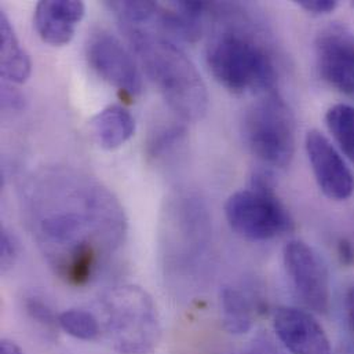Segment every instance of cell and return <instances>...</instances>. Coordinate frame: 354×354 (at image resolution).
I'll list each match as a JSON object with an SVG mask.
<instances>
[{
  "mask_svg": "<svg viewBox=\"0 0 354 354\" xmlns=\"http://www.w3.org/2000/svg\"><path fill=\"white\" fill-rule=\"evenodd\" d=\"M22 101H24V98H22V95L18 91H15L14 88L3 86V90H1V104H3L4 108L21 109L22 105H24Z\"/></svg>",
  "mask_w": 354,
  "mask_h": 354,
  "instance_id": "24",
  "label": "cell"
},
{
  "mask_svg": "<svg viewBox=\"0 0 354 354\" xmlns=\"http://www.w3.org/2000/svg\"><path fill=\"white\" fill-rule=\"evenodd\" d=\"M186 130L180 124H173L169 127H163L156 131L149 144H148V153L153 159H160L169 155L180 141L185 138Z\"/></svg>",
  "mask_w": 354,
  "mask_h": 354,
  "instance_id": "19",
  "label": "cell"
},
{
  "mask_svg": "<svg viewBox=\"0 0 354 354\" xmlns=\"http://www.w3.org/2000/svg\"><path fill=\"white\" fill-rule=\"evenodd\" d=\"M59 330L83 342L102 339V327L98 316L84 309H69L58 315Z\"/></svg>",
  "mask_w": 354,
  "mask_h": 354,
  "instance_id": "17",
  "label": "cell"
},
{
  "mask_svg": "<svg viewBox=\"0 0 354 354\" xmlns=\"http://www.w3.org/2000/svg\"><path fill=\"white\" fill-rule=\"evenodd\" d=\"M326 124L339 149L354 165V108L346 104L331 106L326 113Z\"/></svg>",
  "mask_w": 354,
  "mask_h": 354,
  "instance_id": "18",
  "label": "cell"
},
{
  "mask_svg": "<svg viewBox=\"0 0 354 354\" xmlns=\"http://www.w3.org/2000/svg\"><path fill=\"white\" fill-rule=\"evenodd\" d=\"M315 57L322 79L339 93L353 95V30L342 24L323 28L315 40Z\"/></svg>",
  "mask_w": 354,
  "mask_h": 354,
  "instance_id": "8",
  "label": "cell"
},
{
  "mask_svg": "<svg viewBox=\"0 0 354 354\" xmlns=\"http://www.w3.org/2000/svg\"><path fill=\"white\" fill-rule=\"evenodd\" d=\"M25 312L28 316L41 326L50 334H55L59 330L58 315L54 313L53 308L39 297H28L25 299Z\"/></svg>",
  "mask_w": 354,
  "mask_h": 354,
  "instance_id": "20",
  "label": "cell"
},
{
  "mask_svg": "<svg viewBox=\"0 0 354 354\" xmlns=\"http://www.w3.org/2000/svg\"><path fill=\"white\" fill-rule=\"evenodd\" d=\"M102 338L119 354H152L162 339V322L152 297L138 286H120L100 302Z\"/></svg>",
  "mask_w": 354,
  "mask_h": 354,
  "instance_id": "4",
  "label": "cell"
},
{
  "mask_svg": "<svg viewBox=\"0 0 354 354\" xmlns=\"http://www.w3.org/2000/svg\"><path fill=\"white\" fill-rule=\"evenodd\" d=\"M297 4L313 15H327L338 7V1L335 0H299Z\"/></svg>",
  "mask_w": 354,
  "mask_h": 354,
  "instance_id": "23",
  "label": "cell"
},
{
  "mask_svg": "<svg viewBox=\"0 0 354 354\" xmlns=\"http://www.w3.org/2000/svg\"><path fill=\"white\" fill-rule=\"evenodd\" d=\"M338 257L342 265L353 266L354 265V245L353 243L348 239H341L338 241Z\"/></svg>",
  "mask_w": 354,
  "mask_h": 354,
  "instance_id": "25",
  "label": "cell"
},
{
  "mask_svg": "<svg viewBox=\"0 0 354 354\" xmlns=\"http://www.w3.org/2000/svg\"><path fill=\"white\" fill-rule=\"evenodd\" d=\"M345 315H346L349 330L354 337V286L348 288L345 295Z\"/></svg>",
  "mask_w": 354,
  "mask_h": 354,
  "instance_id": "26",
  "label": "cell"
},
{
  "mask_svg": "<svg viewBox=\"0 0 354 354\" xmlns=\"http://www.w3.org/2000/svg\"><path fill=\"white\" fill-rule=\"evenodd\" d=\"M0 354H24L17 342L3 338L0 342Z\"/></svg>",
  "mask_w": 354,
  "mask_h": 354,
  "instance_id": "27",
  "label": "cell"
},
{
  "mask_svg": "<svg viewBox=\"0 0 354 354\" xmlns=\"http://www.w3.org/2000/svg\"><path fill=\"white\" fill-rule=\"evenodd\" d=\"M279 341L291 354H333L330 339L312 313L283 306L273 315Z\"/></svg>",
  "mask_w": 354,
  "mask_h": 354,
  "instance_id": "11",
  "label": "cell"
},
{
  "mask_svg": "<svg viewBox=\"0 0 354 354\" xmlns=\"http://www.w3.org/2000/svg\"><path fill=\"white\" fill-rule=\"evenodd\" d=\"M222 19L205 48V61L215 80L234 94H266L274 91L279 69L268 41L237 6L214 4Z\"/></svg>",
  "mask_w": 354,
  "mask_h": 354,
  "instance_id": "2",
  "label": "cell"
},
{
  "mask_svg": "<svg viewBox=\"0 0 354 354\" xmlns=\"http://www.w3.org/2000/svg\"><path fill=\"white\" fill-rule=\"evenodd\" d=\"M19 257V243L17 237L6 227L1 229L0 236V265L1 272H8Z\"/></svg>",
  "mask_w": 354,
  "mask_h": 354,
  "instance_id": "21",
  "label": "cell"
},
{
  "mask_svg": "<svg viewBox=\"0 0 354 354\" xmlns=\"http://www.w3.org/2000/svg\"><path fill=\"white\" fill-rule=\"evenodd\" d=\"M284 266L298 298L313 312L324 315L330 309L331 283L326 263L305 241L286 244Z\"/></svg>",
  "mask_w": 354,
  "mask_h": 354,
  "instance_id": "7",
  "label": "cell"
},
{
  "mask_svg": "<svg viewBox=\"0 0 354 354\" xmlns=\"http://www.w3.org/2000/svg\"><path fill=\"white\" fill-rule=\"evenodd\" d=\"M87 59L91 68L111 86L136 97L142 91V75L131 54L113 35L100 32L87 44Z\"/></svg>",
  "mask_w": 354,
  "mask_h": 354,
  "instance_id": "9",
  "label": "cell"
},
{
  "mask_svg": "<svg viewBox=\"0 0 354 354\" xmlns=\"http://www.w3.org/2000/svg\"><path fill=\"white\" fill-rule=\"evenodd\" d=\"M241 134L250 152L263 165L286 169L297 149L294 112L277 93L262 94L244 112Z\"/></svg>",
  "mask_w": 354,
  "mask_h": 354,
  "instance_id": "5",
  "label": "cell"
},
{
  "mask_svg": "<svg viewBox=\"0 0 354 354\" xmlns=\"http://www.w3.org/2000/svg\"><path fill=\"white\" fill-rule=\"evenodd\" d=\"M337 354H354V349H352V348H342Z\"/></svg>",
  "mask_w": 354,
  "mask_h": 354,
  "instance_id": "28",
  "label": "cell"
},
{
  "mask_svg": "<svg viewBox=\"0 0 354 354\" xmlns=\"http://www.w3.org/2000/svg\"><path fill=\"white\" fill-rule=\"evenodd\" d=\"M86 14V6L77 0H41L36 4L33 24L40 39L62 47L73 39Z\"/></svg>",
  "mask_w": 354,
  "mask_h": 354,
  "instance_id": "12",
  "label": "cell"
},
{
  "mask_svg": "<svg viewBox=\"0 0 354 354\" xmlns=\"http://www.w3.org/2000/svg\"><path fill=\"white\" fill-rule=\"evenodd\" d=\"M221 315L225 330L233 335H244L254 326V304L240 290L226 287L221 292Z\"/></svg>",
  "mask_w": 354,
  "mask_h": 354,
  "instance_id": "16",
  "label": "cell"
},
{
  "mask_svg": "<svg viewBox=\"0 0 354 354\" xmlns=\"http://www.w3.org/2000/svg\"><path fill=\"white\" fill-rule=\"evenodd\" d=\"M124 33L169 106L186 122L200 120L208 108V93L190 58L162 30L129 29Z\"/></svg>",
  "mask_w": 354,
  "mask_h": 354,
  "instance_id": "3",
  "label": "cell"
},
{
  "mask_svg": "<svg viewBox=\"0 0 354 354\" xmlns=\"http://www.w3.org/2000/svg\"><path fill=\"white\" fill-rule=\"evenodd\" d=\"M229 226L251 241H268L294 227V221L274 193L272 176L257 171L248 189L233 193L225 204Z\"/></svg>",
  "mask_w": 354,
  "mask_h": 354,
  "instance_id": "6",
  "label": "cell"
},
{
  "mask_svg": "<svg viewBox=\"0 0 354 354\" xmlns=\"http://www.w3.org/2000/svg\"><path fill=\"white\" fill-rule=\"evenodd\" d=\"M308 159L320 190L330 200L345 201L354 193L352 170L333 145L319 130L308 133L305 140Z\"/></svg>",
  "mask_w": 354,
  "mask_h": 354,
  "instance_id": "10",
  "label": "cell"
},
{
  "mask_svg": "<svg viewBox=\"0 0 354 354\" xmlns=\"http://www.w3.org/2000/svg\"><path fill=\"white\" fill-rule=\"evenodd\" d=\"M241 354H284V352L269 335L261 334L252 341L251 346Z\"/></svg>",
  "mask_w": 354,
  "mask_h": 354,
  "instance_id": "22",
  "label": "cell"
},
{
  "mask_svg": "<svg viewBox=\"0 0 354 354\" xmlns=\"http://www.w3.org/2000/svg\"><path fill=\"white\" fill-rule=\"evenodd\" d=\"M353 6H354V3H353Z\"/></svg>",
  "mask_w": 354,
  "mask_h": 354,
  "instance_id": "29",
  "label": "cell"
},
{
  "mask_svg": "<svg viewBox=\"0 0 354 354\" xmlns=\"http://www.w3.org/2000/svg\"><path fill=\"white\" fill-rule=\"evenodd\" d=\"M32 72V62L8 17L0 12V73L12 84H24Z\"/></svg>",
  "mask_w": 354,
  "mask_h": 354,
  "instance_id": "15",
  "label": "cell"
},
{
  "mask_svg": "<svg viewBox=\"0 0 354 354\" xmlns=\"http://www.w3.org/2000/svg\"><path fill=\"white\" fill-rule=\"evenodd\" d=\"M90 129L98 147L116 151L134 136L136 119L123 106L111 105L93 118Z\"/></svg>",
  "mask_w": 354,
  "mask_h": 354,
  "instance_id": "14",
  "label": "cell"
},
{
  "mask_svg": "<svg viewBox=\"0 0 354 354\" xmlns=\"http://www.w3.org/2000/svg\"><path fill=\"white\" fill-rule=\"evenodd\" d=\"M24 203L41 254L69 286L88 284L124 243V209L94 178L46 170L29 180Z\"/></svg>",
  "mask_w": 354,
  "mask_h": 354,
  "instance_id": "1",
  "label": "cell"
},
{
  "mask_svg": "<svg viewBox=\"0 0 354 354\" xmlns=\"http://www.w3.org/2000/svg\"><path fill=\"white\" fill-rule=\"evenodd\" d=\"M209 4L205 1H170L160 4L162 30L165 35H174L186 41L198 40Z\"/></svg>",
  "mask_w": 354,
  "mask_h": 354,
  "instance_id": "13",
  "label": "cell"
}]
</instances>
